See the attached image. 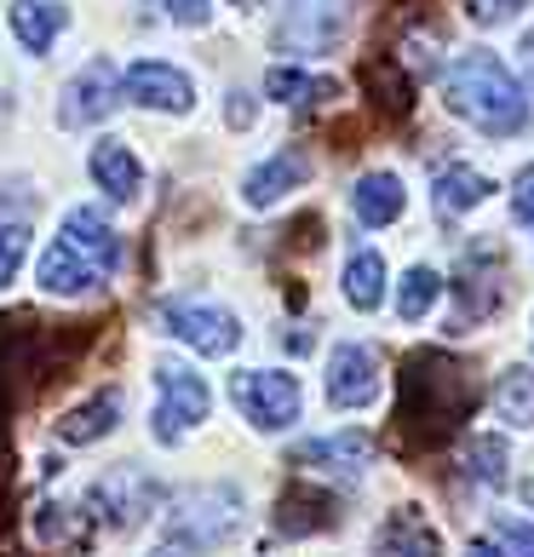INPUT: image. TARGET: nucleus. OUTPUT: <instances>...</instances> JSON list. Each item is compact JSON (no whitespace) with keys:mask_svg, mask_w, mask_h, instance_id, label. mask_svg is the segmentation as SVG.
<instances>
[{"mask_svg":"<svg viewBox=\"0 0 534 557\" xmlns=\"http://www.w3.org/2000/svg\"><path fill=\"white\" fill-rule=\"evenodd\" d=\"M98 506H104V518L115 523V529H133L144 511L156 506V483L144 478L138 466H121V471H110L104 483H98V494H92Z\"/></svg>","mask_w":534,"mask_h":557,"instance_id":"nucleus-17","label":"nucleus"},{"mask_svg":"<svg viewBox=\"0 0 534 557\" xmlns=\"http://www.w3.org/2000/svg\"><path fill=\"white\" fill-rule=\"evenodd\" d=\"M121 264V236L98 208H70L58 224L52 247L35 264V287L52 299H80L92 287H104Z\"/></svg>","mask_w":534,"mask_h":557,"instance_id":"nucleus-2","label":"nucleus"},{"mask_svg":"<svg viewBox=\"0 0 534 557\" xmlns=\"http://www.w3.org/2000/svg\"><path fill=\"white\" fill-rule=\"evenodd\" d=\"M294 466L305 471H327V478H362L368 466H374V437L368 431H334V437H311L294 448Z\"/></svg>","mask_w":534,"mask_h":557,"instance_id":"nucleus-13","label":"nucleus"},{"mask_svg":"<svg viewBox=\"0 0 534 557\" xmlns=\"http://www.w3.org/2000/svg\"><path fill=\"white\" fill-rule=\"evenodd\" d=\"M437 299H443V276L431 271V264H414V271L402 276V287H397V311H402V322H420L425 311H437Z\"/></svg>","mask_w":534,"mask_h":557,"instance_id":"nucleus-27","label":"nucleus"},{"mask_svg":"<svg viewBox=\"0 0 534 557\" xmlns=\"http://www.w3.org/2000/svg\"><path fill=\"white\" fill-rule=\"evenodd\" d=\"M511 454H506V437H471L465 443V478L483 483V488H506L511 478Z\"/></svg>","mask_w":534,"mask_h":557,"instance_id":"nucleus-26","label":"nucleus"},{"mask_svg":"<svg viewBox=\"0 0 534 557\" xmlns=\"http://www.w3.org/2000/svg\"><path fill=\"white\" fill-rule=\"evenodd\" d=\"M236 529H241V488L236 483H201V488H190L173 506V518H167L173 546H190V552H213V546L231 541Z\"/></svg>","mask_w":534,"mask_h":557,"instance_id":"nucleus-4","label":"nucleus"},{"mask_svg":"<svg viewBox=\"0 0 534 557\" xmlns=\"http://www.w3.org/2000/svg\"><path fill=\"white\" fill-rule=\"evenodd\" d=\"M465 557H506V552H500L495 541H471V546H465Z\"/></svg>","mask_w":534,"mask_h":557,"instance_id":"nucleus-34","label":"nucleus"},{"mask_svg":"<svg viewBox=\"0 0 534 557\" xmlns=\"http://www.w3.org/2000/svg\"><path fill=\"white\" fill-rule=\"evenodd\" d=\"M231 403L253 431H287L305 408V391L294 374H276V368H241L231 380Z\"/></svg>","mask_w":534,"mask_h":557,"instance_id":"nucleus-6","label":"nucleus"},{"mask_svg":"<svg viewBox=\"0 0 534 557\" xmlns=\"http://www.w3.org/2000/svg\"><path fill=\"white\" fill-rule=\"evenodd\" d=\"M495 534L506 541V552L511 557H534V523H518V518H500L495 523Z\"/></svg>","mask_w":534,"mask_h":557,"instance_id":"nucleus-29","label":"nucleus"},{"mask_svg":"<svg viewBox=\"0 0 534 557\" xmlns=\"http://www.w3.org/2000/svg\"><path fill=\"white\" fill-rule=\"evenodd\" d=\"M374 557H443V534L425 523V511L397 506L374 534Z\"/></svg>","mask_w":534,"mask_h":557,"instance_id":"nucleus-16","label":"nucleus"},{"mask_svg":"<svg viewBox=\"0 0 534 557\" xmlns=\"http://www.w3.org/2000/svg\"><path fill=\"white\" fill-rule=\"evenodd\" d=\"M488 403H495V414L518 431H534V368H506L488 391Z\"/></svg>","mask_w":534,"mask_h":557,"instance_id":"nucleus-25","label":"nucleus"},{"mask_svg":"<svg viewBox=\"0 0 534 557\" xmlns=\"http://www.w3.org/2000/svg\"><path fill=\"white\" fill-rule=\"evenodd\" d=\"M351 208H357V219L368 224V231H385V224H397V219H402L408 190H402V178H397V173H362V178H357V190H351Z\"/></svg>","mask_w":534,"mask_h":557,"instance_id":"nucleus-19","label":"nucleus"},{"mask_svg":"<svg viewBox=\"0 0 534 557\" xmlns=\"http://www.w3.org/2000/svg\"><path fill=\"white\" fill-rule=\"evenodd\" d=\"M87 173H92V184H98L110 201H138V190H144V168H138V156H133L121 138H98V144H92Z\"/></svg>","mask_w":534,"mask_h":557,"instance_id":"nucleus-18","label":"nucleus"},{"mask_svg":"<svg viewBox=\"0 0 534 557\" xmlns=\"http://www.w3.org/2000/svg\"><path fill=\"white\" fill-rule=\"evenodd\" d=\"M305 178H311V156H305L299 144H287V150H276L271 161H259V168L241 178V201H248V208H276V201L287 190H299Z\"/></svg>","mask_w":534,"mask_h":557,"instance_id":"nucleus-15","label":"nucleus"},{"mask_svg":"<svg viewBox=\"0 0 534 557\" xmlns=\"http://www.w3.org/2000/svg\"><path fill=\"white\" fill-rule=\"evenodd\" d=\"M167 17L184 24V29H201L213 17V7H208V0H167Z\"/></svg>","mask_w":534,"mask_h":557,"instance_id":"nucleus-31","label":"nucleus"},{"mask_svg":"<svg viewBox=\"0 0 534 557\" xmlns=\"http://www.w3.org/2000/svg\"><path fill=\"white\" fill-rule=\"evenodd\" d=\"M156 420H150V431H156V443H184L190 431L208 420V408H213V391H208V380L196 374V368H184V362H161L156 368Z\"/></svg>","mask_w":534,"mask_h":557,"instance_id":"nucleus-5","label":"nucleus"},{"mask_svg":"<svg viewBox=\"0 0 534 557\" xmlns=\"http://www.w3.org/2000/svg\"><path fill=\"white\" fill-rule=\"evenodd\" d=\"M236 7H253V0H236Z\"/></svg>","mask_w":534,"mask_h":557,"instance_id":"nucleus-35","label":"nucleus"},{"mask_svg":"<svg viewBox=\"0 0 534 557\" xmlns=\"http://www.w3.org/2000/svg\"><path fill=\"white\" fill-rule=\"evenodd\" d=\"M345 29H351V0H287L276 24V47L322 58L327 47L345 40Z\"/></svg>","mask_w":534,"mask_h":557,"instance_id":"nucleus-7","label":"nucleus"},{"mask_svg":"<svg viewBox=\"0 0 534 557\" xmlns=\"http://www.w3.org/2000/svg\"><path fill=\"white\" fill-rule=\"evenodd\" d=\"M70 24V12L58 7V0H12V35H17V47L24 52H52V40L64 35Z\"/></svg>","mask_w":534,"mask_h":557,"instance_id":"nucleus-20","label":"nucleus"},{"mask_svg":"<svg viewBox=\"0 0 534 557\" xmlns=\"http://www.w3.org/2000/svg\"><path fill=\"white\" fill-rule=\"evenodd\" d=\"M115 425H121V391H98L92 403H80V408H70V414L58 420V437L87 448L98 437H110Z\"/></svg>","mask_w":534,"mask_h":557,"instance_id":"nucleus-22","label":"nucleus"},{"mask_svg":"<svg viewBox=\"0 0 534 557\" xmlns=\"http://www.w3.org/2000/svg\"><path fill=\"white\" fill-rule=\"evenodd\" d=\"M471 408H477V385L471 368L448 350H414L397 374V408H392V431L402 448L431 454L448 437H460Z\"/></svg>","mask_w":534,"mask_h":557,"instance_id":"nucleus-1","label":"nucleus"},{"mask_svg":"<svg viewBox=\"0 0 534 557\" xmlns=\"http://www.w3.org/2000/svg\"><path fill=\"white\" fill-rule=\"evenodd\" d=\"M385 259L374 253V247H362V253L345 259V305L351 311H380V299H385Z\"/></svg>","mask_w":534,"mask_h":557,"instance_id":"nucleus-24","label":"nucleus"},{"mask_svg":"<svg viewBox=\"0 0 534 557\" xmlns=\"http://www.w3.org/2000/svg\"><path fill=\"white\" fill-rule=\"evenodd\" d=\"M161 327L178 345H190L196 357H231L241 345V322L224 305H201V299H167L161 305Z\"/></svg>","mask_w":534,"mask_h":557,"instance_id":"nucleus-8","label":"nucleus"},{"mask_svg":"<svg viewBox=\"0 0 534 557\" xmlns=\"http://www.w3.org/2000/svg\"><path fill=\"white\" fill-rule=\"evenodd\" d=\"M518 64H523V75L534 81V29L523 35V47H518Z\"/></svg>","mask_w":534,"mask_h":557,"instance_id":"nucleus-33","label":"nucleus"},{"mask_svg":"<svg viewBox=\"0 0 534 557\" xmlns=\"http://www.w3.org/2000/svg\"><path fill=\"white\" fill-rule=\"evenodd\" d=\"M380 350L334 345V357H327V403L334 408H368L380 397Z\"/></svg>","mask_w":534,"mask_h":557,"instance_id":"nucleus-12","label":"nucleus"},{"mask_svg":"<svg viewBox=\"0 0 534 557\" xmlns=\"http://www.w3.org/2000/svg\"><path fill=\"white\" fill-rule=\"evenodd\" d=\"M264 92H271L276 104H287V110H311V104H327V98H339V81L305 75V70H294V64H276L271 75H264Z\"/></svg>","mask_w":534,"mask_h":557,"instance_id":"nucleus-23","label":"nucleus"},{"mask_svg":"<svg viewBox=\"0 0 534 557\" xmlns=\"http://www.w3.org/2000/svg\"><path fill=\"white\" fill-rule=\"evenodd\" d=\"M460 311H455V334H465L471 322H488L500 311L506 299V253L500 247H471V253L460 259Z\"/></svg>","mask_w":534,"mask_h":557,"instance_id":"nucleus-9","label":"nucleus"},{"mask_svg":"<svg viewBox=\"0 0 534 557\" xmlns=\"http://www.w3.org/2000/svg\"><path fill=\"white\" fill-rule=\"evenodd\" d=\"M488 190H495V184H488L477 168L455 161V168H443L437 184H431V201H437V213H443V219H460V213H471V208H483Z\"/></svg>","mask_w":534,"mask_h":557,"instance_id":"nucleus-21","label":"nucleus"},{"mask_svg":"<svg viewBox=\"0 0 534 557\" xmlns=\"http://www.w3.org/2000/svg\"><path fill=\"white\" fill-rule=\"evenodd\" d=\"M339 523V494L322 483H287L276 500V534H322Z\"/></svg>","mask_w":534,"mask_h":557,"instance_id":"nucleus-14","label":"nucleus"},{"mask_svg":"<svg viewBox=\"0 0 534 557\" xmlns=\"http://www.w3.org/2000/svg\"><path fill=\"white\" fill-rule=\"evenodd\" d=\"M511 213H518L529 231H534V161L518 173V190H511Z\"/></svg>","mask_w":534,"mask_h":557,"instance_id":"nucleus-30","label":"nucleus"},{"mask_svg":"<svg viewBox=\"0 0 534 557\" xmlns=\"http://www.w3.org/2000/svg\"><path fill=\"white\" fill-rule=\"evenodd\" d=\"M121 92L144 110H161V115H184L196 104V87L190 75L173 70V64H156V58H138V64L121 70Z\"/></svg>","mask_w":534,"mask_h":557,"instance_id":"nucleus-11","label":"nucleus"},{"mask_svg":"<svg viewBox=\"0 0 534 557\" xmlns=\"http://www.w3.org/2000/svg\"><path fill=\"white\" fill-rule=\"evenodd\" d=\"M231 127H253V104H248V92H236V98H231Z\"/></svg>","mask_w":534,"mask_h":557,"instance_id":"nucleus-32","label":"nucleus"},{"mask_svg":"<svg viewBox=\"0 0 534 557\" xmlns=\"http://www.w3.org/2000/svg\"><path fill=\"white\" fill-rule=\"evenodd\" d=\"M443 104L455 110L460 121H471L477 133H488V138H518L529 127V98L518 87V75H511L495 52H483V47H471V52H460L455 64H448Z\"/></svg>","mask_w":534,"mask_h":557,"instance_id":"nucleus-3","label":"nucleus"},{"mask_svg":"<svg viewBox=\"0 0 534 557\" xmlns=\"http://www.w3.org/2000/svg\"><path fill=\"white\" fill-rule=\"evenodd\" d=\"M24 253H29V224L24 219H0V287L17 276Z\"/></svg>","mask_w":534,"mask_h":557,"instance_id":"nucleus-28","label":"nucleus"},{"mask_svg":"<svg viewBox=\"0 0 534 557\" xmlns=\"http://www.w3.org/2000/svg\"><path fill=\"white\" fill-rule=\"evenodd\" d=\"M121 98H127V92H121V70L110 64V58H92V64L64 87L58 121H64V127H92V121H104Z\"/></svg>","mask_w":534,"mask_h":557,"instance_id":"nucleus-10","label":"nucleus"}]
</instances>
